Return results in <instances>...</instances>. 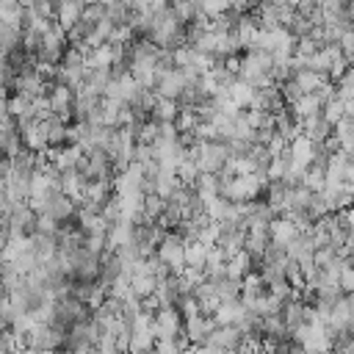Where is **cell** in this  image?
<instances>
[{"instance_id": "cell-1", "label": "cell", "mask_w": 354, "mask_h": 354, "mask_svg": "<svg viewBox=\"0 0 354 354\" xmlns=\"http://www.w3.org/2000/svg\"><path fill=\"white\" fill-rule=\"evenodd\" d=\"M321 119H324L329 127H335V124L343 119V100H337V97L329 100V102L321 108Z\"/></svg>"}, {"instance_id": "cell-2", "label": "cell", "mask_w": 354, "mask_h": 354, "mask_svg": "<svg viewBox=\"0 0 354 354\" xmlns=\"http://www.w3.org/2000/svg\"><path fill=\"white\" fill-rule=\"evenodd\" d=\"M337 288L343 293H354V260H346L343 268H340V277H337Z\"/></svg>"}]
</instances>
